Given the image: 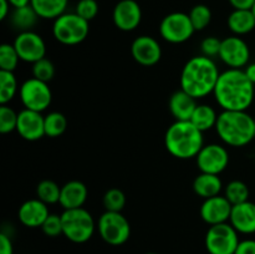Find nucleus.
<instances>
[{"label": "nucleus", "mask_w": 255, "mask_h": 254, "mask_svg": "<svg viewBox=\"0 0 255 254\" xmlns=\"http://www.w3.org/2000/svg\"><path fill=\"white\" fill-rule=\"evenodd\" d=\"M222 189H223V182H222L219 174L201 172L193 181L194 193L203 199L219 196Z\"/></svg>", "instance_id": "4be33fe9"}, {"label": "nucleus", "mask_w": 255, "mask_h": 254, "mask_svg": "<svg viewBox=\"0 0 255 254\" xmlns=\"http://www.w3.org/2000/svg\"><path fill=\"white\" fill-rule=\"evenodd\" d=\"M7 1L10 2V5H11L14 9H16V7L27 6V5H30L31 0H7Z\"/></svg>", "instance_id": "c03bdc74"}, {"label": "nucleus", "mask_w": 255, "mask_h": 254, "mask_svg": "<svg viewBox=\"0 0 255 254\" xmlns=\"http://www.w3.org/2000/svg\"><path fill=\"white\" fill-rule=\"evenodd\" d=\"M55 76V66L49 59L39 60L35 64H32V77L37 80H41L44 82H49Z\"/></svg>", "instance_id": "f704fd0d"}, {"label": "nucleus", "mask_w": 255, "mask_h": 254, "mask_svg": "<svg viewBox=\"0 0 255 254\" xmlns=\"http://www.w3.org/2000/svg\"><path fill=\"white\" fill-rule=\"evenodd\" d=\"M87 187L81 181H70L61 187L60 206L65 209L81 208L87 199Z\"/></svg>", "instance_id": "aec40b11"}, {"label": "nucleus", "mask_w": 255, "mask_h": 254, "mask_svg": "<svg viewBox=\"0 0 255 254\" xmlns=\"http://www.w3.org/2000/svg\"><path fill=\"white\" fill-rule=\"evenodd\" d=\"M218 116L219 115H217L216 110H214L213 107L206 104H201L197 105L196 110H194L193 115H192L189 121H191L197 128L201 129L202 132H206L212 129L213 127L216 128Z\"/></svg>", "instance_id": "393cba45"}, {"label": "nucleus", "mask_w": 255, "mask_h": 254, "mask_svg": "<svg viewBox=\"0 0 255 254\" xmlns=\"http://www.w3.org/2000/svg\"><path fill=\"white\" fill-rule=\"evenodd\" d=\"M244 72H246L247 77L255 85V62L247 65V66L244 67Z\"/></svg>", "instance_id": "37998d69"}, {"label": "nucleus", "mask_w": 255, "mask_h": 254, "mask_svg": "<svg viewBox=\"0 0 255 254\" xmlns=\"http://www.w3.org/2000/svg\"><path fill=\"white\" fill-rule=\"evenodd\" d=\"M10 7L12 6L7 0H0V20L6 19L7 15L10 14Z\"/></svg>", "instance_id": "79ce46f5"}, {"label": "nucleus", "mask_w": 255, "mask_h": 254, "mask_svg": "<svg viewBox=\"0 0 255 254\" xmlns=\"http://www.w3.org/2000/svg\"><path fill=\"white\" fill-rule=\"evenodd\" d=\"M216 131L228 146H247L255 138V120L247 111H223L218 116Z\"/></svg>", "instance_id": "20e7f679"}, {"label": "nucleus", "mask_w": 255, "mask_h": 254, "mask_svg": "<svg viewBox=\"0 0 255 254\" xmlns=\"http://www.w3.org/2000/svg\"><path fill=\"white\" fill-rule=\"evenodd\" d=\"M62 234L74 243H85L94 236L96 223L92 214L85 208L65 209L61 214Z\"/></svg>", "instance_id": "39448f33"}, {"label": "nucleus", "mask_w": 255, "mask_h": 254, "mask_svg": "<svg viewBox=\"0 0 255 254\" xmlns=\"http://www.w3.org/2000/svg\"><path fill=\"white\" fill-rule=\"evenodd\" d=\"M101 238L110 246H122L131 236V226L121 212L106 211L97 222Z\"/></svg>", "instance_id": "0eeeda50"}, {"label": "nucleus", "mask_w": 255, "mask_h": 254, "mask_svg": "<svg viewBox=\"0 0 255 254\" xmlns=\"http://www.w3.org/2000/svg\"><path fill=\"white\" fill-rule=\"evenodd\" d=\"M42 232L46 234L47 237H59L60 234H62V219L61 214H54L50 213L49 217L46 218V221L44 222V224L41 226Z\"/></svg>", "instance_id": "e433bc0d"}, {"label": "nucleus", "mask_w": 255, "mask_h": 254, "mask_svg": "<svg viewBox=\"0 0 255 254\" xmlns=\"http://www.w3.org/2000/svg\"><path fill=\"white\" fill-rule=\"evenodd\" d=\"M41 112L24 109L17 114L16 132L26 141H37L45 136V124Z\"/></svg>", "instance_id": "f3484780"}, {"label": "nucleus", "mask_w": 255, "mask_h": 254, "mask_svg": "<svg viewBox=\"0 0 255 254\" xmlns=\"http://www.w3.org/2000/svg\"><path fill=\"white\" fill-rule=\"evenodd\" d=\"M146 254H158V253H154V252H149V253H146Z\"/></svg>", "instance_id": "a18cd8bd"}, {"label": "nucleus", "mask_w": 255, "mask_h": 254, "mask_svg": "<svg viewBox=\"0 0 255 254\" xmlns=\"http://www.w3.org/2000/svg\"><path fill=\"white\" fill-rule=\"evenodd\" d=\"M69 0H31L30 5L41 19H56L66 10Z\"/></svg>", "instance_id": "b1692460"}, {"label": "nucleus", "mask_w": 255, "mask_h": 254, "mask_svg": "<svg viewBox=\"0 0 255 254\" xmlns=\"http://www.w3.org/2000/svg\"><path fill=\"white\" fill-rule=\"evenodd\" d=\"M197 166L203 173L221 174L229 164V153L218 143L204 144L196 157Z\"/></svg>", "instance_id": "9b49d317"}, {"label": "nucleus", "mask_w": 255, "mask_h": 254, "mask_svg": "<svg viewBox=\"0 0 255 254\" xmlns=\"http://www.w3.org/2000/svg\"><path fill=\"white\" fill-rule=\"evenodd\" d=\"M114 24L122 31L137 29L142 20V9L136 0H121L112 12Z\"/></svg>", "instance_id": "2eb2a0df"}, {"label": "nucleus", "mask_w": 255, "mask_h": 254, "mask_svg": "<svg viewBox=\"0 0 255 254\" xmlns=\"http://www.w3.org/2000/svg\"><path fill=\"white\" fill-rule=\"evenodd\" d=\"M213 95L223 111H247L253 104L254 84L244 70L228 69L219 75Z\"/></svg>", "instance_id": "f257e3e1"}, {"label": "nucleus", "mask_w": 255, "mask_h": 254, "mask_svg": "<svg viewBox=\"0 0 255 254\" xmlns=\"http://www.w3.org/2000/svg\"><path fill=\"white\" fill-rule=\"evenodd\" d=\"M164 144L167 151L176 158H193L204 146L203 132L191 121H176L167 129Z\"/></svg>", "instance_id": "7ed1b4c3"}, {"label": "nucleus", "mask_w": 255, "mask_h": 254, "mask_svg": "<svg viewBox=\"0 0 255 254\" xmlns=\"http://www.w3.org/2000/svg\"><path fill=\"white\" fill-rule=\"evenodd\" d=\"M126 204V196L119 188H110L104 196V206L106 211L121 212Z\"/></svg>", "instance_id": "473e14b6"}, {"label": "nucleus", "mask_w": 255, "mask_h": 254, "mask_svg": "<svg viewBox=\"0 0 255 254\" xmlns=\"http://www.w3.org/2000/svg\"><path fill=\"white\" fill-rule=\"evenodd\" d=\"M228 27L234 35L242 36L255 29V15L253 10L234 9L228 16Z\"/></svg>", "instance_id": "5701e85b"}, {"label": "nucleus", "mask_w": 255, "mask_h": 254, "mask_svg": "<svg viewBox=\"0 0 255 254\" xmlns=\"http://www.w3.org/2000/svg\"><path fill=\"white\" fill-rule=\"evenodd\" d=\"M17 114L7 105L0 107V132L4 134L16 131Z\"/></svg>", "instance_id": "72a5a7b5"}, {"label": "nucleus", "mask_w": 255, "mask_h": 254, "mask_svg": "<svg viewBox=\"0 0 255 254\" xmlns=\"http://www.w3.org/2000/svg\"><path fill=\"white\" fill-rule=\"evenodd\" d=\"M239 242L238 232L228 222L209 227L204 239L209 254H234Z\"/></svg>", "instance_id": "6e6552de"}, {"label": "nucleus", "mask_w": 255, "mask_h": 254, "mask_svg": "<svg viewBox=\"0 0 255 254\" xmlns=\"http://www.w3.org/2000/svg\"><path fill=\"white\" fill-rule=\"evenodd\" d=\"M229 223L238 233H255V203L247 201L244 203L233 206Z\"/></svg>", "instance_id": "6ab92c4d"}, {"label": "nucleus", "mask_w": 255, "mask_h": 254, "mask_svg": "<svg viewBox=\"0 0 255 254\" xmlns=\"http://www.w3.org/2000/svg\"><path fill=\"white\" fill-rule=\"evenodd\" d=\"M19 60L20 57L14 45L2 44L0 46V70L14 72L19 64Z\"/></svg>", "instance_id": "2f4dec72"}, {"label": "nucleus", "mask_w": 255, "mask_h": 254, "mask_svg": "<svg viewBox=\"0 0 255 254\" xmlns=\"http://www.w3.org/2000/svg\"><path fill=\"white\" fill-rule=\"evenodd\" d=\"M45 136L59 137L66 131L67 120L61 112H50L44 117Z\"/></svg>", "instance_id": "c756f323"}, {"label": "nucleus", "mask_w": 255, "mask_h": 254, "mask_svg": "<svg viewBox=\"0 0 255 254\" xmlns=\"http://www.w3.org/2000/svg\"><path fill=\"white\" fill-rule=\"evenodd\" d=\"M222 46V40H219L216 36H208L201 42V51L202 55L207 57H213L219 56V51H221Z\"/></svg>", "instance_id": "4c0bfd02"}, {"label": "nucleus", "mask_w": 255, "mask_h": 254, "mask_svg": "<svg viewBox=\"0 0 255 254\" xmlns=\"http://www.w3.org/2000/svg\"><path fill=\"white\" fill-rule=\"evenodd\" d=\"M188 15L196 31L204 30L212 21L211 9H209V6H207L204 4H198L192 7Z\"/></svg>", "instance_id": "7c9ffc66"}, {"label": "nucleus", "mask_w": 255, "mask_h": 254, "mask_svg": "<svg viewBox=\"0 0 255 254\" xmlns=\"http://www.w3.org/2000/svg\"><path fill=\"white\" fill-rule=\"evenodd\" d=\"M60 194H61V187L51 179H44L36 187V197L47 206L59 203Z\"/></svg>", "instance_id": "cd10ccee"}, {"label": "nucleus", "mask_w": 255, "mask_h": 254, "mask_svg": "<svg viewBox=\"0 0 255 254\" xmlns=\"http://www.w3.org/2000/svg\"><path fill=\"white\" fill-rule=\"evenodd\" d=\"M229 2L234 9L252 10L255 4V0H229Z\"/></svg>", "instance_id": "a19ab883"}, {"label": "nucleus", "mask_w": 255, "mask_h": 254, "mask_svg": "<svg viewBox=\"0 0 255 254\" xmlns=\"http://www.w3.org/2000/svg\"><path fill=\"white\" fill-rule=\"evenodd\" d=\"M232 208H233V204L226 197L219 194V196L204 199L199 209V214H201V218L211 227L229 222Z\"/></svg>", "instance_id": "4468645a"}, {"label": "nucleus", "mask_w": 255, "mask_h": 254, "mask_svg": "<svg viewBox=\"0 0 255 254\" xmlns=\"http://www.w3.org/2000/svg\"><path fill=\"white\" fill-rule=\"evenodd\" d=\"M14 47L19 55L20 60L29 64H35L44 59L46 54V45L44 39L36 32L21 31L14 40Z\"/></svg>", "instance_id": "ddd939ff"}, {"label": "nucleus", "mask_w": 255, "mask_h": 254, "mask_svg": "<svg viewBox=\"0 0 255 254\" xmlns=\"http://www.w3.org/2000/svg\"><path fill=\"white\" fill-rule=\"evenodd\" d=\"M221 75L213 59L204 55L192 57L186 62L181 74V89L196 100L213 94Z\"/></svg>", "instance_id": "f03ea898"}, {"label": "nucleus", "mask_w": 255, "mask_h": 254, "mask_svg": "<svg viewBox=\"0 0 255 254\" xmlns=\"http://www.w3.org/2000/svg\"><path fill=\"white\" fill-rule=\"evenodd\" d=\"M17 81L12 71L0 70V104L7 105L15 97Z\"/></svg>", "instance_id": "bb28decb"}, {"label": "nucleus", "mask_w": 255, "mask_h": 254, "mask_svg": "<svg viewBox=\"0 0 255 254\" xmlns=\"http://www.w3.org/2000/svg\"><path fill=\"white\" fill-rule=\"evenodd\" d=\"M194 27L189 15L176 11L166 15L159 24V34L162 39L171 44H182L193 36Z\"/></svg>", "instance_id": "1a4fd4ad"}, {"label": "nucleus", "mask_w": 255, "mask_h": 254, "mask_svg": "<svg viewBox=\"0 0 255 254\" xmlns=\"http://www.w3.org/2000/svg\"><path fill=\"white\" fill-rule=\"evenodd\" d=\"M10 19H11L12 26L20 30V32L29 31V30H31V27L36 25L39 15L32 9L31 5H27V6L16 7V9L12 10Z\"/></svg>", "instance_id": "a878e982"}, {"label": "nucleus", "mask_w": 255, "mask_h": 254, "mask_svg": "<svg viewBox=\"0 0 255 254\" xmlns=\"http://www.w3.org/2000/svg\"><path fill=\"white\" fill-rule=\"evenodd\" d=\"M197 101L194 97L187 94L183 90H178L169 97L168 107L172 116L176 121H189L197 107Z\"/></svg>", "instance_id": "412c9836"}, {"label": "nucleus", "mask_w": 255, "mask_h": 254, "mask_svg": "<svg viewBox=\"0 0 255 254\" xmlns=\"http://www.w3.org/2000/svg\"><path fill=\"white\" fill-rule=\"evenodd\" d=\"M50 211L46 203L40 201L39 198L29 199L20 206L17 212V218L20 223L29 228H37L44 224L49 217Z\"/></svg>", "instance_id": "a211bd4d"}, {"label": "nucleus", "mask_w": 255, "mask_h": 254, "mask_svg": "<svg viewBox=\"0 0 255 254\" xmlns=\"http://www.w3.org/2000/svg\"><path fill=\"white\" fill-rule=\"evenodd\" d=\"M20 100L25 109L42 112L51 105L52 94L47 82L31 77L20 86Z\"/></svg>", "instance_id": "9d476101"}, {"label": "nucleus", "mask_w": 255, "mask_h": 254, "mask_svg": "<svg viewBox=\"0 0 255 254\" xmlns=\"http://www.w3.org/2000/svg\"><path fill=\"white\" fill-rule=\"evenodd\" d=\"M75 12L87 21H91L99 14V4L96 0H80L76 5Z\"/></svg>", "instance_id": "c9c22d12"}, {"label": "nucleus", "mask_w": 255, "mask_h": 254, "mask_svg": "<svg viewBox=\"0 0 255 254\" xmlns=\"http://www.w3.org/2000/svg\"><path fill=\"white\" fill-rule=\"evenodd\" d=\"M131 52L134 61L142 66H153L162 57L161 45L148 35L136 37L131 45Z\"/></svg>", "instance_id": "dca6fc26"}, {"label": "nucleus", "mask_w": 255, "mask_h": 254, "mask_svg": "<svg viewBox=\"0 0 255 254\" xmlns=\"http://www.w3.org/2000/svg\"><path fill=\"white\" fill-rule=\"evenodd\" d=\"M234 254H255V241L254 239H244L239 242L237 251Z\"/></svg>", "instance_id": "58836bf2"}, {"label": "nucleus", "mask_w": 255, "mask_h": 254, "mask_svg": "<svg viewBox=\"0 0 255 254\" xmlns=\"http://www.w3.org/2000/svg\"><path fill=\"white\" fill-rule=\"evenodd\" d=\"M252 10H253V12H254V15H255V4H254V6H253V9H252Z\"/></svg>", "instance_id": "49530a36"}, {"label": "nucleus", "mask_w": 255, "mask_h": 254, "mask_svg": "<svg viewBox=\"0 0 255 254\" xmlns=\"http://www.w3.org/2000/svg\"><path fill=\"white\" fill-rule=\"evenodd\" d=\"M90 21L76 12H64L54 20L52 34L64 45H77L84 41L90 32Z\"/></svg>", "instance_id": "423d86ee"}, {"label": "nucleus", "mask_w": 255, "mask_h": 254, "mask_svg": "<svg viewBox=\"0 0 255 254\" xmlns=\"http://www.w3.org/2000/svg\"><path fill=\"white\" fill-rule=\"evenodd\" d=\"M224 197L233 206L244 203V202L249 201V188L243 181L234 179V181L229 182L224 188Z\"/></svg>", "instance_id": "c85d7f7f"}, {"label": "nucleus", "mask_w": 255, "mask_h": 254, "mask_svg": "<svg viewBox=\"0 0 255 254\" xmlns=\"http://www.w3.org/2000/svg\"><path fill=\"white\" fill-rule=\"evenodd\" d=\"M219 59L229 69H242L249 64L251 50L248 44L242 37L234 35L222 40Z\"/></svg>", "instance_id": "f8f14e48"}, {"label": "nucleus", "mask_w": 255, "mask_h": 254, "mask_svg": "<svg viewBox=\"0 0 255 254\" xmlns=\"http://www.w3.org/2000/svg\"><path fill=\"white\" fill-rule=\"evenodd\" d=\"M0 254H14L11 239L5 233H0Z\"/></svg>", "instance_id": "ea45409f"}]
</instances>
